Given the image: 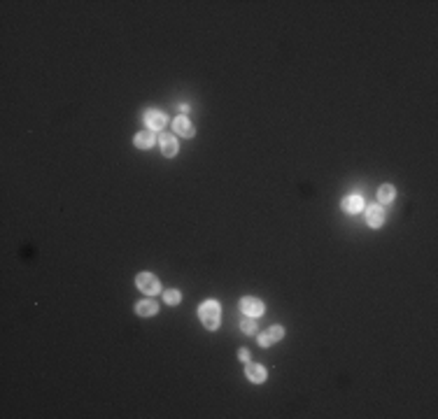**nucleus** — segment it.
Returning <instances> with one entry per match:
<instances>
[{"label":"nucleus","mask_w":438,"mask_h":419,"mask_svg":"<svg viewBox=\"0 0 438 419\" xmlns=\"http://www.w3.org/2000/svg\"><path fill=\"white\" fill-rule=\"evenodd\" d=\"M158 145H161V154L164 156H168V158H173L175 154H177V137L175 135H161L158 137Z\"/></svg>","instance_id":"7"},{"label":"nucleus","mask_w":438,"mask_h":419,"mask_svg":"<svg viewBox=\"0 0 438 419\" xmlns=\"http://www.w3.org/2000/svg\"><path fill=\"white\" fill-rule=\"evenodd\" d=\"M133 142H135L137 149H149V147L154 145V131H149V128H147V131H140Z\"/></svg>","instance_id":"11"},{"label":"nucleus","mask_w":438,"mask_h":419,"mask_svg":"<svg viewBox=\"0 0 438 419\" xmlns=\"http://www.w3.org/2000/svg\"><path fill=\"white\" fill-rule=\"evenodd\" d=\"M240 310H243L247 317H254V319H257V317L264 314V303L259 298H254V296H245V298L240 300Z\"/></svg>","instance_id":"3"},{"label":"nucleus","mask_w":438,"mask_h":419,"mask_svg":"<svg viewBox=\"0 0 438 419\" xmlns=\"http://www.w3.org/2000/svg\"><path fill=\"white\" fill-rule=\"evenodd\" d=\"M173 131H175V135H182V137H191L194 135V124H191L187 117H177V119L173 121Z\"/></svg>","instance_id":"6"},{"label":"nucleus","mask_w":438,"mask_h":419,"mask_svg":"<svg viewBox=\"0 0 438 419\" xmlns=\"http://www.w3.org/2000/svg\"><path fill=\"white\" fill-rule=\"evenodd\" d=\"M198 317H201L203 326L208 331H215V329H219V321H222V308H219L217 300H205L198 308Z\"/></svg>","instance_id":"1"},{"label":"nucleus","mask_w":438,"mask_h":419,"mask_svg":"<svg viewBox=\"0 0 438 419\" xmlns=\"http://www.w3.org/2000/svg\"><path fill=\"white\" fill-rule=\"evenodd\" d=\"M266 333H268V338H270L273 342H278V340H282V335H285V329L275 324V326H270V329L266 331Z\"/></svg>","instance_id":"15"},{"label":"nucleus","mask_w":438,"mask_h":419,"mask_svg":"<svg viewBox=\"0 0 438 419\" xmlns=\"http://www.w3.org/2000/svg\"><path fill=\"white\" fill-rule=\"evenodd\" d=\"M259 345H261V347H270V345H273V340L268 338V333H261V335H259Z\"/></svg>","instance_id":"16"},{"label":"nucleus","mask_w":438,"mask_h":419,"mask_svg":"<svg viewBox=\"0 0 438 419\" xmlns=\"http://www.w3.org/2000/svg\"><path fill=\"white\" fill-rule=\"evenodd\" d=\"M240 331L245 335H257V321H254V317H247V319L240 321Z\"/></svg>","instance_id":"13"},{"label":"nucleus","mask_w":438,"mask_h":419,"mask_svg":"<svg viewBox=\"0 0 438 419\" xmlns=\"http://www.w3.org/2000/svg\"><path fill=\"white\" fill-rule=\"evenodd\" d=\"M366 224H368L371 228H380V226L385 224V210H382L380 205H371V207L366 210Z\"/></svg>","instance_id":"5"},{"label":"nucleus","mask_w":438,"mask_h":419,"mask_svg":"<svg viewBox=\"0 0 438 419\" xmlns=\"http://www.w3.org/2000/svg\"><path fill=\"white\" fill-rule=\"evenodd\" d=\"M156 310H158V305L154 303V300H149V298H143L140 303H135V312L140 314V317H154Z\"/></svg>","instance_id":"10"},{"label":"nucleus","mask_w":438,"mask_h":419,"mask_svg":"<svg viewBox=\"0 0 438 419\" xmlns=\"http://www.w3.org/2000/svg\"><path fill=\"white\" fill-rule=\"evenodd\" d=\"M343 210L350 212V215H357L359 210H364V200L361 196H345L343 198Z\"/></svg>","instance_id":"9"},{"label":"nucleus","mask_w":438,"mask_h":419,"mask_svg":"<svg viewBox=\"0 0 438 419\" xmlns=\"http://www.w3.org/2000/svg\"><path fill=\"white\" fill-rule=\"evenodd\" d=\"M189 112V105H180V114H187Z\"/></svg>","instance_id":"18"},{"label":"nucleus","mask_w":438,"mask_h":419,"mask_svg":"<svg viewBox=\"0 0 438 419\" xmlns=\"http://www.w3.org/2000/svg\"><path fill=\"white\" fill-rule=\"evenodd\" d=\"M245 375H247L249 382H266V368L259 366V363H247V368H245Z\"/></svg>","instance_id":"8"},{"label":"nucleus","mask_w":438,"mask_h":419,"mask_svg":"<svg viewBox=\"0 0 438 419\" xmlns=\"http://www.w3.org/2000/svg\"><path fill=\"white\" fill-rule=\"evenodd\" d=\"M378 200H380L382 205L391 203V200H394V187H391V184H382V187L378 189Z\"/></svg>","instance_id":"12"},{"label":"nucleus","mask_w":438,"mask_h":419,"mask_svg":"<svg viewBox=\"0 0 438 419\" xmlns=\"http://www.w3.org/2000/svg\"><path fill=\"white\" fill-rule=\"evenodd\" d=\"M143 119H145V124H147L149 131H164V128H166V117H164V112H158V110H147V112L143 114Z\"/></svg>","instance_id":"4"},{"label":"nucleus","mask_w":438,"mask_h":419,"mask_svg":"<svg viewBox=\"0 0 438 419\" xmlns=\"http://www.w3.org/2000/svg\"><path fill=\"white\" fill-rule=\"evenodd\" d=\"M238 356H240V361H249V352L245 350V347H243L240 352H238Z\"/></svg>","instance_id":"17"},{"label":"nucleus","mask_w":438,"mask_h":419,"mask_svg":"<svg viewBox=\"0 0 438 419\" xmlns=\"http://www.w3.org/2000/svg\"><path fill=\"white\" fill-rule=\"evenodd\" d=\"M135 284L140 291L149 293V296H154V293H161V282H158L156 275H152V272H140L135 277Z\"/></svg>","instance_id":"2"},{"label":"nucleus","mask_w":438,"mask_h":419,"mask_svg":"<svg viewBox=\"0 0 438 419\" xmlns=\"http://www.w3.org/2000/svg\"><path fill=\"white\" fill-rule=\"evenodd\" d=\"M180 298H182V296H180V291H177V289H166V291H164V300L168 305H177V303H180Z\"/></svg>","instance_id":"14"}]
</instances>
